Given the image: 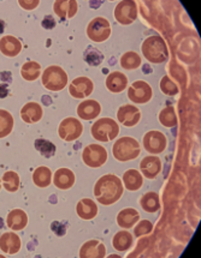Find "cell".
I'll list each match as a JSON object with an SVG mask.
<instances>
[{"label":"cell","instance_id":"obj_1","mask_svg":"<svg viewBox=\"0 0 201 258\" xmlns=\"http://www.w3.org/2000/svg\"><path fill=\"white\" fill-rule=\"evenodd\" d=\"M124 187L121 179L115 174H106L96 181L94 186V196L103 206H111L118 202L123 195Z\"/></svg>","mask_w":201,"mask_h":258},{"label":"cell","instance_id":"obj_2","mask_svg":"<svg viewBox=\"0 0 201 258\" xmlns=\"http://www.w3.org/2000/svg\"><path fill=\"white\" fill-rule=\"evenodd\" d=\"M144 58L152 64H162L169 59V49L165 40L159 35L147 37L141 46Z\"/></svg>","mask_w":201,"mask_h":258},{"label":"cell","instance_id":"obj_3","mask_svg":"<svg viewBox=\"0 0 201 258\" xmlns=\"http://www.w3.org/2000/svg\"><path fill=\"white\" fill-rule=\"evenodd\" d=\"M140 144L133 137H122L116 141L112 147V154L116 160L121 162L135 160L140 155Z\"/></svg>","mask_w":201,"mask_h":258},{"label":"cell","instance_id":"obj_4","mask_svg":"<svg viewBox=\"0 0 201 258\" xmlns=\"http://www.w3.org/2000/svg\"><path fill=\"white\" fill-rule=\"evenodd\" d=\"M42 84L49 91H61L68 86V74L61 66H48L42 72Z\"/></svg>","mask_w":201,"mask_h":258},{"label":"cell","instance_id":"obj_5","mask_svg":"<svg viewBox=\"0 0 201 258\" xmlns=\"http://www.w3.org/2000/svg\"><path fill=\"white\" fill-rule=\"evenodd\" d=\"M90 131L94 140L99 142H110L118 136L119 126L114 119L102 118L94 122Z\"/></svg>","mask_w":201,"mask_h":258},{"label":"cell","instance_id":"obj_6","mask_svg":"<svg viewBox=\"0 0 201 258\" xmlns=\"http://www.w3.org/2000/svg\"><path fill=\"white\" fill-rule=\"evenodd\" d=\"M111 35V26L110 22L104 17H95L89 22L87 27V36L93 42H104Z\"/></svg>","mask_w":201,"mask_h":258},{"label":"cell","instance_id":"obj_7","mask_svg":"<svg viewBox=\"0 0 201 258\" xmlns=\"http://www.w3.org/2000/svg\"><path fill=\"white\" fill-rule=\"evenodd\" d=\"M82 160L90 168H99L108 161V152L99 144H89L83 149Z\"/></svg>","mask_w":201,"mask_h":258},{"label":"cell","instance_id":"obj_8","mask_svg":"<svg viewBox=\"0 0 201 258\" xmlns=\"http://www.w3.org/2000/svg\"><path fill=\"white\" fill-rule=\"evenodd\" d=\"M137 18V6L133 0H123L115 9V20L122 26H130Z\"/></svg>","mask_w":201,"mask_h":258},{"label":"cell","instance_id":"obj_9","mask_svg":"<svg viewBox=\"0 0 201 258\" xmlns=\"http://www.w3.org/2000/svg\"><path fill=\"white\" fill-rule=\"evenodd\" d=\"M83 126L81 124L80 120H77L76 118H65L64 120H62L61 125L58 127V134L59 137L62 140H64L65 142H72V141H76L77 138H80L82 135Z\"/></svg>","mask_w":201,"mask_h":258},{"label":"cell","instance_id":"obj_10","mask_svg":"<svg viewBox=\"0 0 201 258\" xmlns=\"http://www.w3.org/2000/svg\"><path fill=\"white\" fill-rule=\"evenodd\" d=\"M142 142L144 150L148 152L149 154H153V155L164 153L166 147H168V140H166L165 135L156 130L147 132L144 135Z\"/></svg>","mask_w":201,"mask_h":258},{"label":"cell","instance_id":"obj_11","mask_svg":"<svg viewBox=\"0 0 201 258\" xmlns=\"http://www.w3.org/2000/svg\"><path fill=\"white\" fill-rule=\"evenodd\" d=\"M152 88L147 82L144 81H136L128 89V97L130 101L137 105H143L147 103L152 99Z\"/></svg>","mask_w":201,"mask_h":258},{"label":"cell","instance_id":"obj_12","mask_svg":"<svg viewBox=\"0 0 201 258\" xmlns=\"http://www.w3.org/2000/svg\"><path fill=\"white\" fill-rule=\"evenodd\" d=\"M94 90V84L90 78L77 77L69 86V93L72 97L78 100L87 99Z\"/></svg>","mask_w":201,"mask_h":258},{"label":"cell","instance_id":"obj_13","mask_svg":"<svg viewBox=\"0 0 201 258\" xmlns=\"http://www.w3.org/2000/svg\"><path fill=\"white\" fill-rule=\"evenodd\" d=\"M118 121L127 127H133L141 119V112L136 106L124 105L119 107L117 112Z\"/></svg>","mask_w":201,"mask_h":258},{"label":"cell","instance_id":"obj_14","mask_svg":"<svg viewBox=\"0 0 201 258\" xmlns=\"http://www.w3.org/2000/svg\"><path fill=\"white\" fill-rule=\"evenodd\" d=\"M78 4L75 0H57L53 5V11L62 21L70 20L77 14Z\"/></svg>","mask_w":201,"mask_h":258},{"label":"cell","instance_id":"obj_15","mask_svg":"<svg viewBox=\"0 0 201 258\" xmlns=\"http://www.w3.org/2000/svg\"><path fill=\"white\" fill-rule=\"evenodd\" d=\"M102 113V106L95 100L82 101L77 106V115L82 120H93Z\"/></svg>","mask_w":201,"mask_h":258},{"label":"cell","instance_id":"obj_16","mask_svg":"<svg viewBox=\"0 0 201 258\" xmlns=\"http://www.w3.org/2000/svg\"><path fill=\"white\" fill-rule=\"evenodd\" d=\"M140 169L147 179H155L162 172V161L157 156H146L140 162Z\"/></svg>","mask_w":201,"mask_h":258},{"label":"cell","instance_id":"obj_17","mask_svg":"<svg viewBox=\"0 0 201 258\" xmlns=\"http://www.w3.org/2000/svg\"><path fill=\"white\" fill-rule=\"evenodd\" d=\"M0 250L6 254H16L21 250V239L14 232H6L0 237Z\"/></svg>","mask_w":201,"mask_h":258},{"label":"cell","instance_id":"obj_18","mask_svg":"<svg viewBox=\"0 0 201 258\" xmlns=\"http://www.w3.org/2000/svg\"><path fill=\"white\" fill-rule=\"evenodd\" d=\"M106 256V247L99 240H88L80 250L81 258H104Z\"/></svg>","mask_w":201,"mask_h":258},{"label":"cell","instance_id":"obj_19","mask_svg":"<svg viewBox=\"0 0 201 258\" xmlns=\"http://www.w3.org/2000/svg\"><path fill=\"white\" fill-rule=\"evenodd\" d=\"M22 51V43L17 37L6 35L0 39V52L5 56L14 58L17 56Z\"/></svg>","mask_w":201,"mask_h":258},{"label":"cell","instance_id":"obj_20","mask_svg":"<svg viewBox=\"0 0 201 258\" xmlns=\"http://www.w3.org/2000/svg\"><path fill=\"white\" fill-rule=\"evenodd\" d=\"M42 114V107L36 102H28L21 109L22 120L27 124H34V122L41 120Z\"/></svg>","mask_w":201,"mask_h":258},{"label":"cell","instance_id":"obj_21","mask_svg":"<svg viewBox=\"0 0 201 258\" xmlns=\"http://www.w3.org/2000/svg\"><path fill=\"white\" fill-rule=\"evenodd\" d=\"M53 184L61 190H69L75 184L74 172L69 168L57 169V172L55 173V177H53Z\"/></svg>","mask_w":201,"mask_h":258},{"label":"cell","instance_id":"obj_22","mask_svg":"<svg viewBox=\"0 0 201 258\" xmlns=\"http://www.w3.org/2000/svg\"><path fill=\"white\" fill-rule=\"evenodd\" d=\"M6 225L12 231H22L28 225V216L22 209H14L9 213L6 219Z\"/></svg>","mask_w":201,"mask_h":258},{"label":"cell","instance_id":"obj_23","mask_svg":"<svg viewBox=\"0 0 201 258\" xmlns=\"http://www.w3.org/2000/svg\"><path fill=\"white\" fill-rule=\"evenodd\" d=\"M98 207L96 203L90 198H83L76 206V213L82 220H92L98 215Z\"/></svg>","mask_w":201,"mask_h":258},{"label":"cell","instance_id":"obj_24","mask_svg":"<svg viewBox=\"0 0 201 258\" xmlns=\"http://www.w3.org/2000/svg\"><path fill=\"white\" fill-rule=\"evenodd\" d=\"M128 86V77L122 72H111L106 78V88L111 93H122Z\"/></svg>","mask_w":201,"mask_h":258},{"label":"cell","instance_id":"obj_25","mask_svg":"<svg viewBox=\"0 0 201 258\" xmlns=\"http://www.w3.org/2000/svg\"><path fill=\"white\" fill-rule=\"evenodd\" d=\"M140 220V214L136 209L133 208H128V209H123L119 212L117 215V223L119 227L129 229L134 227Z\"/></svg>","mask_w":201,"mask_h":258},{"label":"cell","instance_id":"obj_26","mask_svg":"<svg viewBox=\"0 0 201 258\" xmlns=\"http://www.w3.org/2000/svg\"><path fill=\"white\" fill-rule=\"evenodd\" d=\"M123 182L128 191H137L142 186L143 178L136 169H128L123 174Z\"/></svg>","mask_w":201,"mask_h":258},{"label":"cell","instance_id":"obj_27","mask_svg":"<svg viewBox=\"0 0 201 258\" xmlns=\"http://www.w3.org/2000/svg\"><path fill=\"white\" fill-rule=\"evenodd\" d=\"M133 241L134 238L129 232L121 231L116 233L114 239H112V245L119 252H124V251L129 250L133 246Z\"/></svg>","mask_w":201,"mask_h":258},{"label":"cell","instance_id":"obj_28","mask_svg":"<svg viewBox=\"0 0 201 258\" xmlns=\"http://www.w3.org/2000/svg\"><path fill=\"white\" fill-rule=\"evenodd\" d=\"M33 181L37 187H48L52 181V171L46 166L36 168L33 173Z\"/></svg>","mask_w":201,"mask_h":258},{"label":"cell","instance_id":"obj_29","mask_svg":"<svg viewBox=\"0 0 201 258\" xmlns=\"http://www.w3.org/2000/svg\"><path fill=\"white\" fill-rule=\"evenodd\" d=\"M41 75V65L36 61L24 62L21 69V76L28 82L36 81Z\"/></svg>","mask_w":201,"mask_h":258},{"label":"cell","instance_id":"obj_30","mask_svg":"<svg viewBox=\"0 0 201 258\" xmlns=\"http://www.w3.org/2000/svg\"><path fill=\"white\" fill-rule=\"evenodd\" d=\"M141 208L147 213H157L160 209V201L159 196L155 192L144 194L140 200Z\"/></svg>","mask_w":201,"mask_h":258},{"label":"cell","instance_id":"obj_31","mask_svg":"<svg viewBox=\"0 0 201 258\" xmlns=\"http://www.w3.org/2000/svg\"><path fill=\"white\" fill-rule=\"evenodd\" d=\"M14 128V116L10 112L0 109V138H4L12 132Z\"/></svg>","mask_w":201,"mask_h":258},{"label":"cell","instance_id":"obj_32","mask_svg":"<svg viewBox=\"0 0 201 258\" xmlns=\"http://www.w3.org/2000/svg\"><path fill=\"white\" fill-rule=\"evenodd\" d=\"M2 182L3 187H4L6 191H9V192H16V191L20 188V175L14 171H8L4 173V175H3Z\"/></svg>","mask_w":201,"mask_h":258},{"label":"cell","instance_id":"obj_33","mask_svg":"<svg viewBox=\"0 0 201 258\" xmlns=\"http://www.w3.org/2000/svg\"><path fill=\"white\" fill-rule=\"evenodd\" d=\"M159 121L165 127H175L177 125V115H176L175 108L171 106L165 107L159 113Z\"/></svg>","mask_w":201,"mask_h":258},{"label":"cell","instance_id":"obj_34","mask_svg":"<svg viewBox=\"0 0 201 258\" xmlns=\"http://www.w3.org/2000/svg\"><path fill=\"white\" fill-rule=\"evenodd\" d=\"M141 58L136 52H127L122 55L121 66L125 70H135L140 68Z\"/></svg>","mask_w":201,"mask_h":258},{"label":"cell","instance_id":"obj_35","mask_svg":"<svg viewBox=\"0 0 201 258\" xmlns=\"http://www.w3.org/2000/svg\"><path fill=\"white\" fill-rule=\"evenodd\" d=\"M35 148H36L37 152L41 153L43 156L47 157V159L55 155V153H56L55 144L48 142V141H46V140H42V138L35 141Z\"/></svg>","mask_w":201,"mask_h":258},{"label":"cell","instance_id":"obj_36","mask_svg":"<svg viewBox=\"0 0 201 258\" xmlns=\"http://www.w3.org/2000/svg\"><path fill=\"white\" fill-rule=\"evenodd\" d=\"M84 59L90 66H98L102 64L104 56L98 49L93 48V47H88L86 54H84Z\"/></svg>","mask_w":201,"mask_h":258},{"label":"cell","instance_id":"obj_37","mask_svg":"<svg viewBox=\"0 0 201 258\" xmlns=\"http://www.w3.org/2000/svg\"><path fill=\"white\" fill-rule=\"evenodd\" d=\"M160 89H162L165 95L169 96H174L178 94V87L170 80L169 76H164L162 78V81H160Z\"/></svg>","mask_w":201,"mask_h":258},{"label":"cell","instance_id":"obj_38","mask_svg":"<svg viewBox=\"0 0 201 258\" xmlns=\"http://www.w3.org/2000/svg\"><path fill=\"white\" fill-rule=\"evenodd\" d=\"M153 231V223L148 220H142L137 225H135L134 234L135 237H142V235L149 234Z\"/></svg>","mask_w":201,"mask_h":258},{"label":"cell","instance_id":"obj_39","mask_svg":"<svg viewBox=\"0 0 201 258\" xmlns=\"http://www.w3.org/2000/svg\"><path fill=\"white\" fill-rule=\"evenodd\" d=\"M9 95V89L6 84H0V99H4Z\"/></svg>","mask_w":201,"mask_h":258},{"label":"cell","instance_id":"obj_40","mask_svg":"<svg viewBox=\"0 0 201 258\" xmlns=\"http://www.w3.org/2000/svg\"><path fill=\"white\" fill-rule=\"evenodd\" d=\"M4 28H5L4 21H0V34H2L3 31H4Z\"/></svg>","mask_w":201,"mask_h":258},{"label":"cell","instance_id":"obj_41","mask_svg":"<svg viewBox=\"0 0 201 258\" xmlns=\"http://www.w3.org/2000/svg\"><path fill=\"white\" fill-rule=\"evenodd\" d=\"M0 188H2V181H0Z\"/></svg>","mask_w":201,"mask_h":258}]
</instances>
